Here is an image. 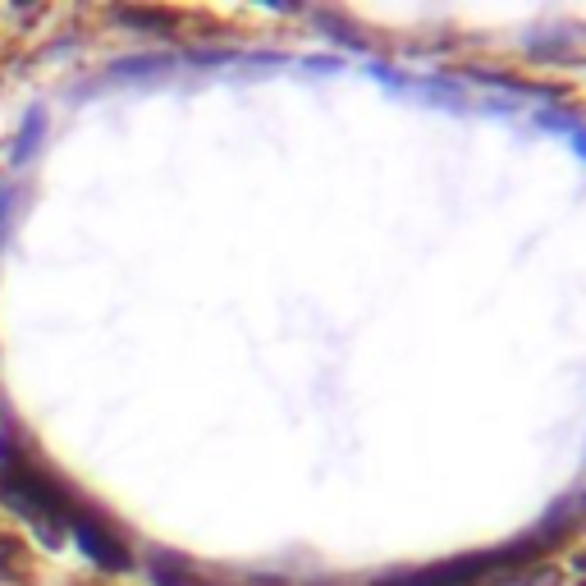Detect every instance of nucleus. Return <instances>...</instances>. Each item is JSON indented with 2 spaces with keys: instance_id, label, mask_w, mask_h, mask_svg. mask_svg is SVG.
Here are the masks:
<instances>
[{
  "instance_id": "obj_1",
  "label": "nucleus",
  "mask_w": 586,
  "mask_h": 586,
  "mask_svg": "<svg viewBox=\"0 0 586 586\" xmlns=\"http://www.w3.org/2000/svg\"><path fill=\"white\" fill-rule=\"evenodd\" d=\"M74 527H78V541H83V550L92 554V559H101L106 568H124V564H129L124 545L115 541V536H110L106 527H97L92 518H74Z\"/></svg>"
}]
</instances>
